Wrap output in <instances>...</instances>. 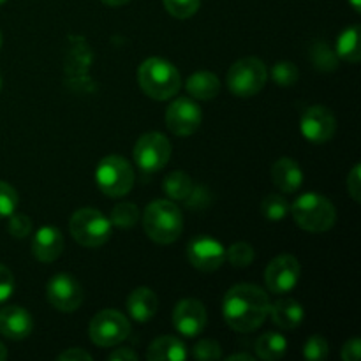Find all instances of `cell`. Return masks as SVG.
Segmentation results:
<instances>
[{
  "instance_id": "14",
  "label": "cell",
  "mask_w": 361,
  "mask_h": 361,
  "mask_svg": "<svg viewBox=\"0 0 361 361\" xmlns=\"http://www.w3.org/2000/svg\"><path fill=\"white\" fill-rule=\"evenodd\" d=\"M187 257L196 270L215 271L224 264L226 249L219 240L208 235H200L187 245Z\"/></svg>"
},
{
  "instance_id": "18",
  "label": "cell",
  "mask_w": 361,
  "mask_h": 361,
  "mask_svg": "<svg viewBox=\"0 0 361 361\" xmlns=\"http://www.w3.org/2000/svg\"><path fill=\"white\" fill-rule=\"evenodd\" d=\"M271 182L281 192L293 194L302 187L303 171L295 159L282 157L271 166Z\"/></svg>"
},
{
  "instance_id": "28",
  "label": "cell",
  "mask_w": 361,
  "mask_h": 361,
  "mask_svg": "<svg viewBox=\"0 0 361 361\" xmlns=\"http://www.w3.org/2000/svg\"><path fill=\"white\" fill-rule=\"evenodd\" d=\"M137 221H140V210H137L136 204L120 203L113 207L111 217H109L111 226H116V228L120 229H129L133 228Z\"/></svg>"
},
{
  "instance_id": "16",
  "label": "cell",
  "mask_w": 361,
  "mask_h": 361,
  "mask_svg": "<svg viewBox=\"0 0 361 361\" xmlns=\"http://www.w3.org/2000/svg\"><path fill=\"white\" fill-rule=\"evenodd\" d=\"M34 330V319L23 307L7 305L0 310V334L11 341H23Z\"/></svg>"
},
{
  "instance_id": "42",
  "label": "cell",
  "mask_w": 361,
  "mask_h": 361,
  "mask_svg": "<svg viewBox=\"0 0 361 361\" xmlns=\"http://www.w3.org/2000/svg\"><path fill=\"white\" fill-rule=\"evenodd\" d=\"M238 360L254 361V360H256V356L249 355V353H238V355H231V356H228V361H238Z\"/></svg>"
},
{
  "instance_id": "17",
  "label": "cell",
  "mask_w": 361,
  "mask_h": 361,
  "mask_svg": "<svg viewBox=\"0 0 361 361\" xmlns=\"http://www.w3.org/2000/svg\"><path fill=\"white\" fill-rule=\"evenodd\" d=\"M63 252V236L55 226H42L32 238V254L41 263H53Z\"/></svg>"
},
{
  "instance_id": "47",
  "label": "cell",
  "mask_w": 361,
  "mask_h": 361,
  "mask_svg": "<svg viewBox=\"0 0 361 361\" xmlns=\"http://www.w3.org/2000/svg\"><path fill=\"white\" fill-rule=\"evenodd\" d=\"M6 2H7V0H0V6H4Z\"/></svg>"
},
{
  "instance_id": "22",
  "label": "cell",
  "mask_w": 361,
  "mask_h": 361,
  "mask_svg": "<svg viewBox=\"0 0 361 361\" xmlns=\"http://www.w3.org/2000/svg\"><path fill=\"white\" fill-rule=\"evenodd\" d=\"M187 92L192 99L197 101H212L221 92V80L210 71H200L190 74L185 83Z\"/></svg>"
},
{
  "instance_id": "35",
  "label": "cell",
  "mask_w": 361,
  "mask_h": 361,
  "mask_svg": "<svg viewBox=\"0 0 361 361\" xmlns=\"http://www.w3.org/2000/svg\"><path fill=\"white\" fill-rule=\"evenodd\" d=\"M7 231L14 238H27L32 233V221L28 215L23 214H11L9 215V224H7Z\"/></svg>"
},
{
  "instance_id": "19",
  "label": "cell",
  "mask_w": 361,
  "mask_h": 361,
  "mask_svg": "<svg viewBox=\"0 0 361 361\" xmlns=\"http://www.w3.org/2000/svg\"><path fill=\"white\" fill-rule=\"evenodd\" d=\"M159 309V300L150 288H136L127 298V312L136 323L154 319Z\"/></svg>"
},
{
  "instance_id": "44",
  "label": "cell",
  "mask_w": 361,
  "mask_h": 361,
  "mask_svg": "<svg viewBox=\"0 0 361 361\" xmlns=\"http://www.w3.org/2000/svg\"><path fill=\"white\" fill-rule=\"evenodd\" d=\"M349 4H351L353 9H355L356 13H360V11H361V0H349Z\"/></svg>"
},
{
  "instance_id": "26",
  "label": "cell",
  "mask_w": 361,
  "mask_h": 361,
  "mask_svg": "<svg viewBox=\"0 0 361 361\" xmlns=\"http://www.w3.org/2000/svg\"><path fill=\"white\" fill-rule=\"evenodd\" d=\"M289 210H291V204L282 194L271 192L261 201V214L270 222H282L289 215Z\"/></svg>"
},
{
  "instance_id": "1",
  "label": "cell",
  "mask_w": 361,
  "mask_h": 361,
  "mask_svg": "<svg viewBox=\"0 0 361 361\" xmlns=\"http://www.w3.org/2000/svg\"><path fill=\"white\" fill-rule=\"evenodd\" d=\"M267 291L256 284H236L222 300V316L229 328L238 334L256 331L267 321L270 312Z\"/></svg>"
},
{
  "instance_id": "25",
  "label": "cell",
  "mask_w": 361,
  "mask_h": 361,
  "mask_svg": "<svg viewBox=\"0 0 361 361\" xmlns=\"http://www.w3.org/2000/svg\"><path fill=\"white\" fill-rule=\"evenodd\" d=\"M192 187V178L183 171L169 173V175H166L164 182H162V190L173 201H185Z\"/></svg>"
},
{
  "instance_id": "48",
  "label": "cell",
  "mask_w": 361,
  "mask_h": 361,
  "mask_svg": "<svg viewBox=\"0 0 361 361\" xmlns=\"http://www.w3.org/2000/svg\"><path fill=\"white\" fill-rule=\"evenodd\" d=\"M0 87H2V76H0Z\"/></svg>"
},
{
  "instance_id": "40",
  "label": "cell",
  "mask_w": 361,
  "mask_h": 361,
  "mask_svg": "<svg viewBox=\"0 0 361 361\" xmlns=\"http://www.w3.org/2000/svg\"><path fill=\"white\" fill-rule=\"evenodd\" d=\"M56 360H60V361H90L92 360V355L90 353H87V351H83V349H80V348H71V349H67V351H63L62 355H59V358Z\"/></svg>"
},
{
  "instance_id": "23",
  "label": "cell",
  "mask_w": 361,
  "mask_h": 361,
  "mask_svg": "<svg viewBox=\"0 0 361 361\" xmlns=\"http://www.w3.org/2000/svg\"><path fill=\"white\" fill-rule=\"evenodd\" d=\"M256 356L267 361H277L288 351V341L284 335L275 334V331H267L256 341Z\"/></svg>"
},
{
  "instance_id": "32",
  "label": "cell",
  "mask_w": 361,
  "mask_h": 361,
  "mask_svg": "<svg viewBox=\"0 0 361 361\" xmlns=\"http://www.w3.org/2000/svg\"><path fill=\"white\" fill-rule=\"evenodd\" d=\"M328 342L326 338L321 337V335H312L309 341L303 344V358L310 361H323L328 358Z\"/></svg>"
},
{
  "instance_id": "39",
  "label": "cell",
  "mask_w": 361,
  "mask_h": 361,
  "mask_svg": "<svg viewBox=\"0 0 361 361\" xmlns=\"http://www.w3.org/2000/svg\"><path fill=\"white\" fill-rule=\"evenodd\" d=\"M341 356L344 361H360L361 358V341L360 338H351L342 345Z\"/></svg>"
},
{
  "instance_id": "10",
  "label": "cell",
  "mask_w": 361,
  "mask_h": 361,
  "mask_svg": "<svg viewBox=\"0 0 361 361\" xmlns=\"http://www.w3.org/2000/svg\"><path fill=\"white\" fill-rule=\"evenodd\" d=\"M203 111L200 104L189 97H178L166 109V126L175 136L189 137L200 129Z\"/></svg>"
},
{
  "instance_id": "45",
  "label": "cell",
  "mask_w": 361,
  "mask_h": 361,
  "mask_svg": "<svg viewBox=\"0 0 361 361\" xmlns=\"http://www.w3.org/2000/svg\"><path fill=\"white\" fill-rule=\"evenodd\" d=\"M6 358H7V349H6V345H4L2 342H0V361L6 360Z\"/></svg>"
},
{
  "instance_id": "4",
  "label": "cell",
  "mask_w": 361,
  "mask_h": 361,
  "mask_svg": "<svg viewBox=\"0 0 361 361\" xmlns=\"http://www.w3.org/2000/svg\"><path fill=\"white\" fill-rule=\"evenodd\" d=\"M289 214L300 228L309 233L330 231L337 222V210L334 203L316 192H305L296 197Z\"/></svg>"
},
{
  "instance_id": "36",
  "label": "cell",
  "mask_w": 361,
  "mask_h": 361,
  "mask_svg": "<svg viewBox=\"0 0 361 361\" xmlns=\"http://www.w3.org/2000/svg\"><path fill=\"white\" fill-rule=\"evenodd\" d=\"M183 203H185L190 210H201V208H207L208 204L212 203V194L207 187L194 185Z\"/></svg>"
},
{
  "instance_id": "43",
  "label": "cell",
  "mask_w": 361,
  "mask_h": 361,
  "mask_svg": "<svg viewBox=\"0 0 361 361\" xmlns=\"http://www.w3.org/2000/svg\"><path fill=\"white\" fill-rule=\"evenodd\" d=\"M102 2H104L106 6L118 7V6H126V4H127V2H130V0H102Z\"/></svg>"
},
{
  "instance_id": "12",
  "label": "cell",
  "mask_w": 361,
  "mask_h": 361,
  "mask_svg": "<svg viewBox=\"0 0 361 361\" xmlns=\"http://www.w3.org/2000/svg\"><path fill=\"white\" fill-rule=\"evenodd\" d=\"M49 305L60 312H74L83 303V288L71 274H56L46 286Z\"/></svg>"
},
{
  "instance_id": "24",
  "label": "cell",
  "mask_w": 361,
  "mask_h": 361,
  "mask_svg": "<svg viewBox=\"0 0 361 361\" xmlns=\"http://www.w3.org/2000/svg\"><path fill=\"white\" fill-rule=\"evenodd\" d=\"M335 53L341 60H345L349 63H356L361 60V48H360V27L353 25V27L345 28L337 39V48Z\"/></svg>"
},
{
  "instance_id": "5",
  "label": "cell",
  "mask_w": 361,
  "mask_h": 361,
  "mask_svg": "<svg viewBox=\"0 0 361 361\" xmlns=\"http://www.w3.org/2000/svg\"><path fill=\"white\" fill-rule=\"evenodd\" d=\"M268 81V71L263 60L256 56H245L233 63L226 76L229 92L236 97H254L264 88Z\"/></svg>"
},
{
  "instance_id": "31",
  "label": "cell",
  "mask_w": 361,
  "mask_h": 361,
  "mask_svg": "<svg viewBox=\"0 0 361 361\" xmlns=\"http://www.w3.org/2000/svg\"><path fill=\"white\" fill-rule=\"evenodd\" d=\"M166 11L178 20L192 18L200 11L201 0H162Z\"/></svg>"
},
{
  "instance_id": "41",
  "label": "cell",
  "mask_w": 361,
  "mask_h": 361,
  "mask_svg": "<svg viewBox=\"0 0 361 361\" xmlns=\"http://www.w3.org/2000/svg\"><path fill=\"white\" fill-rule=\"evenodd\" d=\"M137 358H140V356H137V353L133 351V349H130V348H116L115 351L109 353V355H108V360H111V361H116V360H120V361H134V360H137Z\"/></svg>"
},
{
  "instance_id": "8",
  "label": "cell",
  "mask_w": 361,
  "mask_h": 361,
  "mask_svg": "<svg viewBox=\"0 0 361 361\" xmlns=\"http://www.w3.org/2000/svg\"><path fill=\"white\" fill-rule=\"evenodd\" d=\"M130 334V323L122 312L113 309L95 314L88 326L90 341L99 348H115L122 344Z\"/></svg>"
},
{
  "instance_id": "27",
  "label": "cell",
  "mask_w": 361,
  "mask_h": 361,
  "mask_svg": "<svg viewBox=\"0 0 361 361\" xmlns=\"http://www.w3.org/2000/svg\"><path fill=\"white\" fill-rule=\"evenodd\" d=\"M310 60H312L314 67L324 73L335 71L338 66V56L326 42H316L310 49Z\"/></svg>"
},
{
  "instance_id": "30",
  "label": "cell",
  "mask_w": 361,
  "mask_h": 361,
  "mask_svg": "<svg viewBox=\"0 0 361 361\" xmlns=\"http://www.w3.org/2000/svg\"><path fill=\"white\" fill-rule=\"evenodd\" d=\"M270 78L279 87H293L300 78L298 67L293 62H277L270 71Z\"/></svg>"
},
{
  "instance_id": "34",
  "label": "cell",
  "mask_w": 361,
  "mask_h": 361,
  "mask_svg": "<svg viewBox=\"0 0 361 361\" xmlns=\"http://www.w3.org/2000/svg\"><path fill=\"white\" fill-rule=\"evenodd\" d=\"M192 356L200 361L221 360L222 358V345L212 338H203L197 342L192 349Z\"/></svg>"
},
{
  "instance_id": "2",
  "label": "cell",
  "mask_w": 361,
  "mask_h": 361,
  "mask_svg": "<svg viewBox=\"0 0 361 361\" xmlns=\"http://www.w3.org/2000/svg\"><path fill=\"white\" fill-rule=\"evenodd\" d=\"M137 81L141 90L155 101H168L175 97L182 87L178 69L171 62L159 56H152L141 63L137 69Z\"/></svg>"
},
{
  "instance_id": "6",
  "label": "cell",
  "mask_w": 361,
  "mask_h": 361,
  "mask_svg": "<svg viewBox=\"0 0 361 361\" xmlns=\"http://www.w3.org/2000/svg\"><path fill=\"white\" fill-rule=\"evenodd\" d=\"M69 229L73 238L88 249L104 245L111 236V222L95 208H80L74 212L69 221Z\"/></svg>"
},
{
  "instance_id": "11",
  "label": "cell",
  "mask_w": 361,
  "mask_h": 361,
  "mask_svg": "<svg viewBox=\"0 0 361 361\" xmlns=\"http://www.w3.org/2000/svg\"><path fill=\"white\" fill-rule=\"evenodd\" d=\"M300 274H302V267L295 256L282 254V256L274 257L264 271L268 291L274 295H288L298 284Z\"/></svg>"
},
{
  "instance_id": "37",
  "label": "cell",
  "mask_w": 361,
  "mask_h": 361,
  "mask_svg": "<svg viewBox=\"0 0 361 361\" xmlns=\"http://www.w3.org/2000/svg\"><path fill=\"white\" fill-rule=\"evenodd\" d=\"M14 291V277L7 267L0 263V305L6 303L13 296Z\"/></svg>"
},
{
  "instance_id": "38",
  "label": "cell",
  "mask_w": 361,
  "mask_h": 361,
  "mask_svg": "<svg viewBox=\"0 0 361 361\" xmlns=\"http://www.w3.org/2000/svg\"><path fill=\"white\" fill-rule=\"evenodd\" d=\"M348 192L356 203H361V168L356 164L348 176Z\"/></svg>"
},
{
  "instance_id": "13",
  "label": "cell",
  "mask_w": 361,
  "mask_h": 361,
  "mask_svg": "<svg viewBox=\"0 0 361 361\" xmlns=\"http://www.w3.org/2000/svg\"><path fill=\"white\" fill-rule=\"evenodd\" d=\"M300 130L310 143H326L337 133V118L326 106H310L303 111Z\"/></svg>"
},
{
  "instance_id": "46",
  "label": "cell",
  "mask_w": 361,
  "mask_h": 361,
  "mask_svg": "<svg viewBox=\"0 0 361 361\" xmlns=\"http://www.w3.org/2000/svg\"><path fill=\"white\" fill-rule=\"evenodd\" d=\"M0 48H2V32H0Z\"/></svg>"
},
{
  "instance_id": "9",
  "label": "cell",
  "mask_w": 361,
  "mask_h": 361,
  "mask_svg": "<svg viewBox=\"0 0 361 361\" xmlns=\"http://www.w3.org/2000/svg\"><path fill=\"white\" fill-rule=\"evenodd\" d=\"M171 157V143L161 133H147L134 145V161L145 175H152L164 168Z\"/></svg>"
},
{
  "instance_id": "7",
  "label": "cell",
  "mask_w": 361,
  "mask_h": 361,
  "mask_svg": "<svg viewBox=\"0 0 361 361\" xmlns=\"http://www.w3.org/2000/svg\"><path fill=\"white\" fill-rule=\"evenodd\" d=\"M95 182L108 197H122L134 185V169L129 161L120 155H108L95 169Z\"/></svg>"
},
{
  "instance_id": "29",
  "label": "cell",
  "mask_w": 361,
  "mask_h": 361,
  "mask_svg": "<svg viewBox=\"0 0 361 361\" xmlns=\"http://www.w3.org/2000/svg\"><path fill=\"white\" fill-rule=\"evenodd\" d=\"M254 247L245 242H236L233 243L229 249H226V259L233 264L235 268H247L254 263Z\"/></svg>"
},
{
  "instance_id": "21",
  "label": "cell",
  "mask_w": 361,
  "mask_h": 361,
  "mask_svg": "<svg viewBox=\"0 0 361 361\" xmlns=\"http://www.w3.org/2000/svg\"><path fill=\"white\" fill-rule=\"evenodd\" d=\"M187 353L185 344L178 337L173 335H162L157 337L147 351V360L150 361H185Z\"/></svg>"
},
{
  "instance_id": "33",
  "label": "cell",
  "mask_w": 361,
  "mask_h": 361,
  "mask_svg": "<svg viewBox=\"0 0 361 361\" xmlns=\"http://www.w3.org/2000/svg\"><path fill=\"white\" fill-rule=\"evenodd\" d=\"M18 203H20V197H18L16 189L0 180V219H6L11 214H14Z\"/></svg>"
},
{
  "instance_id": "20",
  "label": "cell",
  "mask_w": 361,
  "mask_h": 361,
  "mask_svg": "<svg viewBox=\"0 0 361 361\" xmlns=\"http://www.w3.org/2000/svg\"><path fill=\"white\" fill-rule=\"evenodd\" d=\"M274 324H277L281 330H295L302 324L305 317V310L300 305V302L293 298H281L270 305V312Z\"/></svg>"
},
{
  "instance_id": "15",
  "label": "cell",
  "mask_w": 361,
  "mask_h": 361,
  "mask_svg": "<svg viewBox=\"0 0 361 361\" xmlns=\"http://www.w3.org/2000/svg\"><path fill=\"white\" fill-rule=\"evenodd\" d=\"M208 323V314L203 303L196 298H185L176 303L173 310V326L183 337H197Z\"/></svg>"
},
{
  "instance_id": "3",
  "label": "cell",
  "mask_w": 361,
  "mask_h": 361,
  "mask_svg": "<svg viewBox=\"0 0 361 361\" xmlns=\"http://www.w3.org/2000/svg\"><path fill=\"white\" fill-rule=\"evenodd\" d=\"M143 228L148 238L161 245L176 242L183 231L182 210L173 201L155 200L145 208Z\"/></svg>"
}]
</instances>
